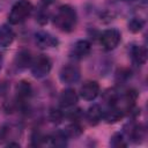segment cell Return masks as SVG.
I'll return each instance as SVG.
<instances>
[{"instance_id": "obj_24", "label": "cell", "mask_w": 148, "mask_h": 148, "mask_svg": "<svg viewBox=\"0 0 148 148\" xmlns=\"http://www.w3.org/2000/svg\"><path fill=\"white\" fill-rule=\"evenodd\" d=\"M1 64H2V56L0 53V68H1Z\"/></svg>"}, {"instance_id": "obj_20", "label": "cell", "mask_w": 148, "mask_h": 148, "mask_svg": "<svg viewBox=\"0 0 148 148\" xmlns=\"http://www.w3.org/2000/svg\"><path fill=\"white\" fill-rule=\"evenodd\" d=\"M143 27H145V20L141 17H132L127 23L128 30L133 34L140 32L143 29Z\"/></svg>"}, {"instance_id": "obj_10", "label": "cell", "mask_w": 148, "mask_h": 148, "mask_svg": "<svg viewBox=\"0 0 148 148\" xmlns=\"http://www.w3.org/2000/svg\"><path fill=\"white\" fill-rule=\"evenodd\" d=\"M77 102H79V95L72 88L64 89L59 95V104L62 109L74 108L77 104Z\"/></svg>"}, {"instance_id": "obj_17", "label": "cell", "mask_w": 148, "mask_h": 148, "mask_svg": "<svg viewBox=\"0 0 148 148\" xmlns=\"http://www.w3.org/2000/svg\"><path fill=\"white\" fill-rule=\"evenodd\" d=\"M62 132H64V134L66 135L67 139H69V138H77V136H80L83 133V128H82V126L77 121H73L72 124L67 125L62 130Z\"/></svg>"}, {"instance_id": "obj_8", "label": "cell", "mask_w": 148, "mask_h": 148, "mask_svg": "<svg viewBox=\"0 0 148 148\" xmlns=\"http://www.w3.org/2000/svg\"><path fill=\"white\" fill-rule=\"evenodd\" d=\"M15 92H16V103L22 108L32 95V88H31L30 82L24 81V80L20 81L16 84Z\"/></svg>"}, {"instance_id": "obj_18", "label": "cell", "mask_w": 148, "mask_h": 148, "mask_svg": "<svg viewBox=\"0 0 148 148\" xmlns=\"http://www.w3.org/2000/svg\"><path fill=\"white\" fill-rule=\"evenodd\" d=\"M110 146L113 148H125L127 147V141L124 133H113L110 138Z\"/></svg>"}, {"instance_id": "obj_3", "label": "cell", "mask_w": 148, "mask_h": 148, "mask_svg": "<svg viewBox=\"0 0 148 148\" xmlns=\"http://www.w3.org/2000/svg\"><path fill=\"white\" fill-rule=\"evenodd\" d=\"M52 68V61L49 57L44 54H39L37 58H35L30 65V71L34 77L36 79H43L47 76Z\"/></svg>"}, {"instance_id": "obj_25", "label": "cell", "mask_w": 148, "mask_h": 148, "mask_svg": "<svg viewBox=\"0 0 148 148\" xmlns=\"http://www.w3.org/2000/svg\"><path fill=\"white\" fill-rule=\"evenodd\" d=\"M0 138H1V136H0Z\"/></svg>"}, {"instance_id": "obj_21", "label": "cell", "mask_w": 148, "mask_h": 148, "mask_svg": "<svg viewBox=\"0 0 148 148\" xmlns=\"http://www.w3.org/2000/svg\"><path fill=\"white\" fill-rule=\"evenodd\" d=\"M47 117H49V120L53 124H60L62 120H64V117H65V113L58 109V108H51L49 113H47Z\"/></svg>"}, {"instance_id": "obj_11", "label": "cell", "mask_w": 148, "mask_h": 148, "mask_svg": "<svg viewBox=\"0 0 148 148\" xmlns=\"http://www.w3.org/2000/svg\"><path fill=\"white\" fill-rule=\"evenodd\" d=\"M124 117H125L124 109L119 108L118 105H111V106H108L106 110H103L102 120H104L108 124H114V123H118Z\"/></svg>"}, {"instance_id": "obj_1", "label": "cell", "mask_w": 148, "mask_h": 148, "mask_svg": "<svg viewBox=\"0 0 148 148\" xmlns=\"http://www.w3.org/2000/svg\"><path fill=\"white\" fill-rule=\"evenodd\" d=\"M52 21L58 30L62 32H72L77 24L76 10L71 5H62L57 9Z\"/></svg>"}, {"instance_id": "obj_9", "label": "cell", "mask_w": 148, "mask_h": 148, "mask_svg": "<svg viewBox=\"0 0 148 148\" xmlns=\"http://www.w3.org/2000/svg\"><path fill=\"white\" fill-rule=\"evenodd\" d=\"M99 95V84L97 81L88 80L80 88V96L86 101H94Z\"/></svg>"}, {"instance_id": "obj_7", "label": "cell", "mask_w": 148, "mask_h": 148, "mask_svg": "<svg viewBox=\"0 0 148 148\" xmlns=\"http://www.w3.org/2000/svg\"><path fill=\"white\" fill-rule=\"evenodd\" d=\"M90 51H91L90 42L87 39H79L73 44L71 49V57L73 59L80 60V59L86 58L90 53Z\"/></svg>"}, {"instance_id": "obj_22", "label": "cell", "mask_w": 148, "mask_h": 148, "mask_svg": "<svg viewBox=\"0 0 148 148\" xmlns=\"http://www.w3.org/2000/svg\"><path fill=\"white\" fill-rule=\"evenodd\" d=\"M8 147H10V146H15V147H20V145L18 143H15V142H9L8 145H7Z\"/></svg>"}, {"instance_id": "obj_5", "label": "cell", "mask_w": 148, "mask_h": 148, "mask_svg": "<svg viewBox=\"0 0 148 148\" xmlns=\"http://www.w3.org/2000/svg\"><path fill=\"white\" fill-rule=\"evenodd\" d=\"M80 76H81V72H80L79 67L73 64H67V65L62 66L59 72L60 81L67 86L76 83L80 80Z\"/></svg>"}, {"instance_id": "obj_2", "label": "cell", "mask_w": 148, "mask_h": 148, "mask_svg": "<svg viewBox=\"0 0 148 148\" xmlns=\"http://www.w3.org/2000/svg\"><path fill=\"white\" fill-rule=\"evenodd\" d=\"M34 6L29 0H18L16 1L8 14L9 24H21L24 22L32 13Z\"/></svg>"}, {"instance_id": "obj_23", "label": "cell", "mask_w": 148, "mask_h": 148, "mask_svg": "<svg viewBox=\"0 0 148 148\" xmlns=\"http://www.w3.org/2000/svg\"><path fill=\"white\" fill-rule=\"evenodd\" d=\"M118 1H123V2H131L133 0H118Z\"/></svg>"}, {"instance_id": "obj_6", "label": "cell", "mask_w": 148, "mask_h": 148, "mask_svg": "<svg viewBox=\"0 0 148 148\" xmlns=\"http://www.w3.org/2000/svg\"><path fill=\"white\" fill-rule=\"evenodd\" d=\"M34 40H35V44L42 50L57 47L59 45V40L52 34H50L47 31H43V30L37 31L34 35Z\"/></svg>"}, {"instance_id": "obj_19", "label": "cell", "mask_w": 148, "mask_h": 148, "mask_svg": "<svg viewBox=\"0 0 148 148\" xmlns=\"http://www.w3.org/2000/svg\"><path fill=\"white\" fill-rule=\"evenodd\" d=\"M103 99L106 103L108 106L111 105H118L119 102V94L114 90V89H108L104 94H103Z\"/></svg>"}, {"instance_id": "obj_14", "label": "cell", "mask_w": 148, "mask_h": 148, "mask_svg": "<svg viewBox=\"0 0 148 148\" xmlns=\"http://www.w3.org/2000/svg\"><path fill=\"white\" fill-rule=\"evenodd\" d=\"M32 60H34V58H32L30 51H28V50H21L15 56L14 64H15L16 68H18V69H25L28 67L30 68V65H31Z\"/></svg>"}, {"instance_id": "obj_4", "label": "cell", "mask_w": 148, "mask_h": 148, "mask_svg": "<svg viewBox=\"0 0 148 148\" xmlns=\"http://www.w3.org/2000/svg\"><path fill=\"white\" fill-rule=\"evenodd\" d=\"M121 40V35L119 30L114 28H110L101 32L99 35V44L105 51H111L116 49Z\"/></svg>"}, {"instance_id": "obj_12", "label": "cell", "mask_w": 148, "mask_h": 148, "mask_svg": "<svg viewBox=\"0 0 148 148\" xmlns=\"http://www.w3.org/2000/svg\"><path fill=\"white\" fill-rule=\"evenodd\" d=\"M130 56L134 65L142 66L147 61V49L143 45L133 44L130 47Z\"/></svg>"}, {"instance_id": "obj_15", "label": "cell", "mask_w": 148, "mask_h": 148, "mask_svg": "<svg viewBox=\"0 0 148 148\" xmlns=\"http://www.w3.org/2000/svg\"><path fill=\"white\" fill-rule=\"evenodd\" d=\"M102 116H103V109L98 104H92L91 106L88 108L86 112V119L91 126L97 125L102 120Z\"/></svg>"}, {"instance_id": "obj_16", "label": "cell", "mask_w": 148, "mask_h": 148, "mask_svg": "<svg viewBox=\"0 0 148 148\" xmlns=\"http://www.w3.org/2000/svg\"><path fill=\"white\" fill-rule=\"evenodd\" d=\"M15 38V34L8 25L3 24L0 27V47L9 46Z\"/></svg>"}, {"instance_id": "obj_13", "label": "cell", "mask_w": 148, "mask_h": 148, "mask_svg": "<svg viewBox=\"0 0 148 148\" xmlns=\"http://www.w3.org/2000/svg\"><path fill=\"white\" fill-rule=\"evenodd\" d=\"M125 134L127 135L128 140H131L132 142L134 143H139L141 142V140L145 138V128L142 125H138V124H128L126 127H125Z\"/></svg>"}]
</instances>
